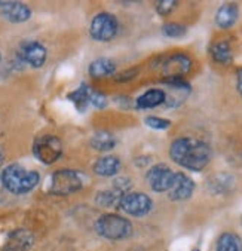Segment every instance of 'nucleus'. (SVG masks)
Masks as SVG:
<instances>
[{
	"label": "nucleus",
	"instance_id": "f257e3e1",
	"mask_svg": "<svg viewBox=\"0 0 242 251\" xmlns=\"http://www.w3.org/2000/svg\"><path fill=\"white\" fill-rule=\"evenodd\" d=\"M169 156L186 170L202 171L211 159V147L201 140L180 137L171 143Z\"/></svg>",
	"mask_w": 242,
	"mask_h": 251
},
{
	"label": "nucleus",
	"instance_id": "f03ea898",
	"mask_svg": "<svg viewBox=\"0 0 242 251\" xmlns=\"http://www.w3.org/2000/svg\"><path fill=\"white\" fill-rule=\"evenodd\" d=\"M39 180H40V177H39L37 171L25 170L20 164H11L2 173L3 187L14 195L28 193L30 190H33L37 186Z\"/></svg>",
	"mask_w": 242,
	"mask_h": 251
},
{
	"label": "nucleus",
	"instance_id": "7ed1b4c3",
	"mask_svg": "<svg viewBox=\"0 0 242 251\" xmlns=\"http://www.w3.org/2000/svg\"><path fill=\"white\" fill-rule=\"evenodd\" d=\"M95 230L100 236L112 241L126 239L132 235V225L128 219L118 214H103L95 223Z\"/></svg>",
	"mask_w": 242,
	"mask_h": 251
},
{
	"label": "nucleus",
	"instance_id": "20e7f679",
	"mask_svg": "<svg viewBox=\"0 0 242 251\" xmlns=\"http://www.w3.org/2000/svg\"><path fill=\"white\" fill-rule=\"evenodd\" d=\"M33 153L37 161L45 165H52L63 155L61 140L55 135H43L33 144Z\"/></svg>",
	"mask_w": 242,
	"mask_h": 251
},
{
	"label": "nucleus",
	"instance_id": "39448f33",
	"mask_svg": "<svg viewBox=\"0 0 242 251\" xmlns=\"http://www.w3.org/2000/svg\"><path fill=\"white\" fill-rule=\"evenodd\" d=\"M118 18L109 12H100L91 21L89 34L97 42H109L118 34Z\"/></svg>",
	"mask_w": 242,
	"mask_h": 251
},
{
	"label": "nucleus",
	"instance_id": "423d86ee",
	"mask_svg": "<svg viewBox=\"0 0 242 251\" xmlns=\"http://www.w3.org/2000/svg\"><path fill=\"white\" fill-rule=\"evenodd\" d=\"M152 207H153V202L146 193L128 192L121 198V202H119L118 208L129 216L143 217V216H147L152 211Z\"/></svg>",
	"mask_w": 242,
	"mask_h": 251
},
{
	"label": "nucleus",
	"instance_id": "0eeeda50",
	"mask_svg": "<svg viewBox=\"0 0 242 251\" xmlns=\"http://www.w3.org/2000/svg\"><path fill=\"white\" fill-rule=\"evenodd\" d=\"M82 189L80 176L72 170H58L51 177V193L66 196Z\"/></svg>",
	"mask_w": 242,
	"mask_h": 251
},
{
	"label": "nucleus",
	"instance_id": "6e6552de",
	"mask_svg": "<svg viewBox=\"0 0 242 251\" xmlns=\"http://www.w3.org/2000/svg\"><path fill=\"white\" fill-rule=\"evenodd\" d=\"M174 177H175V173L165 164H156L150 167V170L146 174V180L149 186L156 193L168 192L172 186Z\"/></svg>",
	"mask_w": 242,
	"mask_h": 251
},
{
	"label": "nucleus",
	"instance_id": "1a4fd4ad",
	"mask_svg": "<svg viewBox=\"0 0 242 251\" xmlns=\"http://www.w3.org/2000/svg\"><path fill=\"white\" fill-rule=\"evenodd\" d=\"M192 69V60L186 54H174L164 60L162 75L165 79H183Z\"/></svg>",
	"mask_w": 242,
	"mask_h": 251
},
{
	"label": "nucleus",
	"instance_id": "9d476101",
	"mask_svg": "<svg viewBox=\"0 0 242 251\" xmlns=\"http://www.w3.org/2000/svg\"><path fill=\"white\" fill-rule=\"evenodd\" d=\"M46 48L39 42L23 43L18 49V58L33 69H40L46 63Z\"/></svg>",
	"mask_w": 242,
	"mask_h": 251
},
{
	"label": "nucleus",
	"instance_id": "9b49d317",
	"mask_svg": "<svg viewBox=\"0 0 242 251\" xmlns=\"http://www.w3.org/2000/svg\"><path fill=\"white\" fill-rule=\"evenodd\" d=\"M195 192V181L184 173H175L171 189L167 192L171 201H186Z\"/></svg>",
	"mask_w": 242,
	"mask_h": 251
},
{
	"label": "nucleus",
	"instance_id": "f8f14e48",
	"mask_svg": "<svg viewBox=\"0 0 242 251\" xmlns=\"http://www.w3.org/2000/svg\"><path fill=\"white\" fill-rule=\"evenodd\" d=\"M2 8H3L2 9L3 17L14 24L25 23L31 17V9L21 2H5Z\"/></svg>",
	"mask_w": 242,
	"mask_h": 251
},
{
	"label": "nucleus",
	"instance_id": "ddd939ff",
	"mask_svg": "<svg viewBox=\"0 0 242 251\" xmlns=\"http://www.w3.org/2000/svg\"><path fill=\"white\" fill-rule=\"evenodd\" d=\"M239 17V8L236 3H224L216 12V24L217 27L226 30L236 24Z\"/></svg>",
	"mask_w": 242,
	"mask_h": 251
},
{
	"label": "nucleus",
	"instance_id": "4468645a",
	"mask_svg": "<svg viewBox=\"0 0 242 251\" xmlns=\"http://www.w3.org/2000/svg\"><path fill=\"white\" fill-rule=\"evenodd\" d=\"M167 101V94L162 89H149L143 95H140L135 101L137 109L147 110V109H155Z\"/></svg>",
	"mask_w": 242,
	"mask_h": 251
},
{
	"label": "nucleus",
	"instance_id": "2eb2a0df",
	"mask_svg": "<svg viewBox=\"0 0 242 251\" xmlns=\"http://www.w3.org/2000/svg\"><path fill=\"white\" fill-rule=\"evenodd\" d=\"M33 233L24 229L12 232L6 242V251H25L33 245Z\"/></svg>",
	"mask_w": 242,
	"mask_h": 251
},
{
	"label": "nucleus",
	"instance_id": "dca6fc26",
	"mask_svg": "<svg viewBox=\"0 0 242 251\" xmlns=\"http://www.w3.org/2000/svg\"><path fill=\"white\" fill-rule=\"evenodd\" d=\"M121 170V159L118 156L109 155L103 156L94 165V173L100 177H115Z\"/></svg>",
	"mask_w": 242,
	"mask_h": 251
},
{
	"label": "nucleus",
	"instance_id": "f3484780",
	"mask_svg": "<svg viewBox=\"0 0 242 251\" xmlns=\"http://www.w3.org/2000/svg\"><path fill=\"white\" fill-rule=\"evenodd\" d=\"M211 57L216 63L221 66H227L233 61V52H232V46L227 40H218L213 43L211 49Z\"/></svg>",
	"mask_w": 242,
	"mask_h": 251
},
{
	"label": "nucleus",
	"instance_id": "a211bd4d",
	"mask_svg": "<svg viewBox=\"0 0 242 251\" xmlns=\"http://www.w3.org/2000/svg\"><path fill=\"white\" fill-rule=\"evenodd\" d=\"M115 72H116V64L110 58H98L89 64V76L94 79L107 77Z\"/></svg>",
	"mask_w": 242,
	"mask_h": 251
},
{
	"label": "nucleus",
	"instance_id": "6ab92c4d",
	"mask_svg": "<svg viewBox=\"0 0 242 251\" xmlns=\"http://www.w3.org/2000/svg\"><path fill=\"white\" fill-rule=\"evenodd\" d=\"M216 251H242V239L233 232H224L217 238Z\"/></svg>",
	"mask_w": 242,
	"mask_h": 251
},
{
	"label": "nucleus",
	"instance_id": "aec40b11",
	"mask_svg": "<svg viewBox=\"0 0 242 251\" xmlns=\"http://www.w3.org/2000/svg\"><path fill=\"white\" fill-rule=\"evenodd\" d=\"M91 146L98 152H109L116 146V138L109 131H97L91 137Z\"/></svg>",
	"mask_w": 242,
	"mask_h": 251
},
{
	"label": "nucleus",
	"instance_id": "412c9836",
	"mask_svg": "<svg viewBox=\"0 0 242 251\" xmlns=\"http://www.w3.org/2000/svg\"><path fill=\"white\" fill-rule=\"evenodd\" d=\"M121 198L122 195L118 193L115 189L113 190H104V192H100L98 195L95 196V201L97 204L101 205V207H106V208H113V207H119V202H121Z\"/></svg>",
	"mask_w": 242,
	"mask_h": 251
},
{
	"label": "nucleus",
	"instance_id": "4be33fe9",
	"mask_svg": "<svg viewBox=\"0 0 242 251\" xmlns=\"http://www.w3.org/2000/svg\"><path fill=\"white\" fill-rule=\"evenodd\" d=\"M69 98L73 101V104L76 106L77 110L83 112L88 106V85H80V88H77L76 91H73Z\"/></svg>",
	"mask_w": 242,
	"mask_h": 251
},
{
	"label": "nucleus",
	"instance_id": "5701e85b",
	"mask_svg": "<svg viewBox=\"0 0 242 251\" xmlns=\"http://www.w3.org/2000/svg\"><path fill=\"white\" fill-rule=\"evenodd\" d=\"M232 184H233V178H232L229 174H217V176L213 177L211 181H210V187H211L214 192H217V193L226 192L227 189L232 187Z\"/></svg>",
	"mask_w": 242,
	"mask_h": 251
},
{
	"label": "nucleus",
	"instance_id": "b1692460",
	"mask_svg": "<svg viewBox=\"0 0 242 251\" xmlns=\"http://www.w3.org/2000/svg\"><path fill=\"white\" fill-rule=\"evenodd\" d=\"M162 33L169 39H178L187 33V27L178 23H167L162 25Z\"/></svg>",
	"mask_w": 242,
	"mask_h": 251
},
{
	"label": "nucleus",
	"instance_id": "393cba45",
	"mask_svg": "<svg viewBox=\"0 0 242 251\" xmlns=\"http://www.w3.org/2000/svg\"><path fill=\"white\" fill-rule=\"evenodd\" d=\"M88 101L97 109H104L107 106V98L103 92L88 86Z\"/></svg>",
	"mask_w": 242,
	"mask_h": 251
},
{
	"label": "nucleus",
	"instance_id": "a878e982",
	"mask_svg": "<svg viewBox=\"0 0 242 251\" xmlns=\"http://www.w3.org/2000/svg\"><path fill=\"white\" fill-rule=\"evenodd\" d=\"M144 124H146L149 128L156 129V131L168 129L171 126V121L164 119V118H158V116H147L146 119H144Z\"/></svg>",
	"mask_w": 242,
	"mask_h": 251
},
{
	"label": "nucleus",
	"instance_id": "bb28decb",
	"mask_svg": "<svg viewBox=\"0 0 242 251\" xmlns=\"http://www.w3.org/2000/svg\"><path fill=\"white\" fill-rule=\"evenodd\" d=\"M178 2H175V0H159V2H156V11L159 15H169L171 12H174V9L177 8Z\"/></svg>",
	"mask_w": 242,
	"mask_h": 251
},
{
	"label": "nucleus",
	"instance_id": "cd10ccee",
	"mask_svg": "<svg viewBox=\"0 0 242 251\" xmlns=\"http://www.w3.org/2000/svg\"><path fill=\"white\" fill-rule=\"evenodd\" d=\"M132 187V183H131V180L128 178V177H116L115 178V181H113V189L118 192V193H121L122 196L125 195V193H128V190Z\"/></svg>",
	"mask_w": 242,
	"mask_h": 251
},
{
	"label": "nucleus",
	"instance_id": "c85d7f7f",
	"mask_svg": "<svg viewBox=\"0 0 242 251\" xmlns=\"http://www.w3.org/2000/svg\"><path fill=\"white\" fill-rule=\"evenodd\" d=\"M138 72H137V69H132V70H129V72H123V73H121V75H118L116 76V79L119 80V82H129L131 79H134L135 77V75H137Z\"/></svg>",
	"mask_w": 242,
	"mask_h": 251
},
{
	"label": "nucleus",
	"instance_id": "c756f323",
	"mask_svg": "<svg viewBox=\"0 0 242 251\" xmlns=\"http://www.w3.org/2000/svg\"><path fill=\"white\" fill-rule=\"evenodd\" d=\"M236 89L242 97V69L238 72V76H236Z\"/></svg>",
	"mask_w": 242,
	"mask_h": 251
},
{
	"label": "nucleus",
	"instance_id": "7c9ffc66",
	"mask_svg": "<svg viewBox=\"0 0 242 251\" xmlns=\"http://www.w3.org/2000/svg\"><path fill=\"white\" fill-rule=\"evenodd\" d=\"M3 164V153H2V150H0V165Z\"/></svg>",
	"mask_w": 242,
	"mask_h": 251
},
{
	"label": "nucleus",
	"instance_id": "2f4dec72",
	"mask_svg": "<svg viewBox=\"0 0 242 251\" xmlns=\"http://www.w3.org/2000/svg\"><path fill=\"white\" fill-rule=\"evenodd\" d=\"M192 251H201V250H198V248H195V250H192Z\"/></svg>",
	"mask_w": 242,
	"mask_h": 251
},
{
	"label": "nucleus",
	"instance_id": "473e14b6",
	"mask_svg": "<svg viewBox=\"0 0 242 251\" xmlns=\"http://www.w3.org/2000/svg\"><path fill=\"white\" fill-rule=\"evenodd\" d=\"M0 61H2V55H0Z\"/></svg>",
	"mask_w": 242,
	"mask_h": 251
}]
</instances>
